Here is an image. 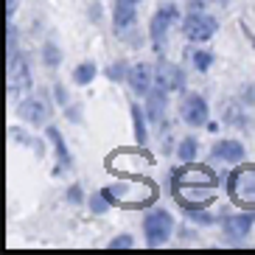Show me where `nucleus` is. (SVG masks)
<instances>
[{"instance_id": "nucleus-26", "label": "nucleus", "mask_w": 255, "mask_h": 255, "mask_svg": "<svg viewBox=\"0 0 255 255\" xmlns=\"http://www.w3.org/2000/svg\"><path fill=\"white\" fill-rule=\"evenodd\" d=\"M53 93H56V101H62V104H65V98H68V93L62 90V84H56V87H53Z\"/></svg>"}, {"instance_id": "nucleus-16", "label": "nucleus", "mask_w": 255, "mask_h": 255, "mask_svg": "<svg viewBox=\"0 0 255 255\" xmlns=\"http://www.w3.org/2000/svg\"><path fill=\"white\" fill-rule=\"evenodd\" d=\"M45 135H48V140H53V146H56V157H59V163L68 168L70 165V151H68V146H65V137L59 135V129L45 127Z\"/></svg>"}, {"instance_id": "nucleus-5", "label": "nucleus", "mask_w": 255, "mask_h": 255, "mask_svg": "<svg viewBox=\"0 0 255 255\" xmlns=\"http://www.w3.org/2000/svg\"><path fill=\"white\" fill-rule=\"evenodd\" d=\"M137 23V0H115L113 8V28L124 42H129V31H135Z\"/></svg>"}, {"instance_id": "nucleus-17", "label": "nucleus", "mask_w": 255, "mask_h": 255, "mask_svg": "<svg viewBox=\"0 0 255 255\" xmlns=\"http://www.w3.org/2000/svg\"><path fill=\"white\" fill-rule=\"evenodd\" d=\"M196 149H199L196 137L188 135V137H182L180 146H177V157H180L182 163H194V160H196Z\"/></svg>"}, {"instance_id": "nucleus-11", "label": "nucleus", "mask_w": 255, "mask_h": 255, "mask_svg": "<svg viewBox=\"0 0 255 255\" xmlns=\"http://www.w3.org/2000/svg\"><path fill=\"white\" fill-rule=\"evenodd\" d=\"M154 87H160V90H165V93L182 90V87H185V73H182V68L171 65V62L154 65Z\"/></svg>"}, {"instance_id": "nucleus-28", "label": "nucleus", "mask_w": 255, "mask_h": 255, "mask_svg": "<svg viewBox=\"0 0 255 255\" xmlns=\"http://www.w3.org/2000/svg\"><path fill=\"white\" fill-rule=\"evenodd\" d=\"M213 3H222V6H225V3H227V0H213Z\"/></svg>"}, {"instance_id": "nucleus-4", "label": "nucleus", "mask_w": 255, "mask_h": 255, "mask_svg": "<svg viewBox=\"0 0 255 255\" xmlns=\"http://www.w3.org/2000/svg\"><path fill=\"white\" fill-rule=\"evenodd\" d=\"M216 31H219V20L213 14H205V11H191L182 23V34L191 42H208Z\"/></svg>"}, {"instance_id": "nucleus-13", "label": "nucleus", "mask_w": 255, "mask_h": 255, "mask_svg": "<svg viewBox=\"0 0 255 255\" xmlns=\"http://www.w3.org/2000/svg\"><path fill=\"white\" fill-rule=\"evenodd\" d=\"M127 82L132 84V90H135L137 96H149V90L154 87V68L146 65V62H137V65L129 68Z\"/></svg>"}, {"instance_id": "nucleus-27", "label": "nucleus", "mask_w": 255, "mask_h": 255, "mask_svg": "<svg viewBox=\"0 0 255 255\" xmlns=\"http://www.w3.org/2000/svg\"><path fill=\"white\" fill-rule=\"evenodd\" d=\"M14 14V0H6V17Z\"/></svg>"}, {"instance_id": "nucleus-14", "label": "nucleus", "mask_w": 255, "mask_h": 255, "mask_svg": "<svg viewBox=\"0 0 255 255\" xmlns=\"http://www.w3.org/2000/svg\"><path fill=\"white\" fill-rule=\"evenodd\" d=\"M213 157H219L222 163H241L244 160V146L239 140H219L213 146Z\"/></svg>"}, {"instance_id": "nucleus-6", "label": "nucleus", "mask_w": 255, "mask_h": 255, "mask_svg": "<svg viewBox=\"0 0 255 255\" xmlns=\"http://www.w3.org/2000/svg\"><path fill=\"white\" fill-rule=\"evenodd\" d=\"M101 194L110 199V202H121V205H129V194H132V185H127V182H121V185H110L104 188ZM157 199V185L154 182H146L143 185V196H137V199H132V208H137V205H146V202H154Z\"/></svg>"}, {"instance_id": "nucleus-22", "label": "nucleus", "mask_w": 255, "mask_h": 255, "mask_svg": "<svg viewBox=\"0 0 255 255\" xmlns=\"http://www.w3.org/2000/svg\"><path fill=\"white\" fill-rule=\"evenodd\" d=\"M129 76V65L127 62H113L110 68H107V79H113V82H124Z\"/></svg>"}, {"instance_id": "nucleus-10", "label": "nucleus", "mask_w": 255, "mask_h": 255, "mask_svg": "<svg viewBox=\"0 0 255 255\" xmlns=\"http://www.w3.org/2000/svg\"><path fill=\"white\" fill-rule=\"evenodd\" d=\"M6 70H8V93H25V90H31V70H28V65H25L23 56H17V53L11 51V53H8Z\"/></svg>"}, {"instance_id": "nucleus-19", "label": "nucleus", "mask_w": 255, "mask_h": 255, "mask_svg": "<svg viewBox=\"0 0 255 255\" xmlns=\"http://www.w3.org/2000/svg\"><path fill=\"white\" fill-rule=\"evenodd\" d=\"M93 79H96V65H93V62H82V65H79V68L73 70V82L76 84H90Z\"/></svg>"}, {"instance_id": "nucleus-20", "label": "nucleus", "mask_w": 255, "mask_h": 255, "mask_svg": "<svg viewBox=\"0 0 255 255\" xmlns=\"http://www.w3.org/2000/svg\"><path fill=\"white\" fill-rule=\"evenodd\" d=\"M42 62H45L48 68H56V65L62 62V53L53 42H45V48H42Z\"/></svg>"}, {"instance_id": "nucleus-23", "label": "nucleus", "mask_w": 255, "mask_h": 255, "mask_svg": "<svg viewBox=\"0 0 255 255\" xmlns=\"http://www.w3.org/2000/svg\"><path fill=\"white\" fill-rule=\"evenodd\" d=\"M107 208H110V199H107L101 191H98L96 196H90V210H93V213H104Z\"/></svg>"}, {"instance_id": "nucleus-15", "label": "nucleus", "mask_w": 255, "mask_h": 255, "mask_svg": "<svg viewBox=\"0 0 255 255\" xmlns=\"http://www.w3.org/2000/svg\"><path fill=\"white\" fill-rule=\"evenodd\" d=\"M146 98H149V104H146V115H149L151 124H157V121L165 115V101H168V93L160 90V87H151Z\"/></svg>"}, {"instance_id": "nucleus-12", "label": "nucleus", "mask_w": 255, "mask_h": 255, "mask_svg": "<svg viewBox=\"0 0 255 255\" xmlns=\"http://www.w3.org/2000/svg\"><path fill=\"white\" fill-rule=\"evenodd\" d=\"M20 118H25L28 124L39 127V124H48L51 118V104H48L45 96H31L20 104Z\"/></svg>"}, {"instance_id": "nucleus-9", "label": "nucleus", "mask_w": 255, "mask_h": 255, "mask_svg": "<svg viewBox=\"0 0 255 255\" xmlns=\"http://www.w3.org/2000/svg\"><path fill=\"white\" fill-rule=\"evenodd\" d=\"M177 17H180V11H177V6L174 3H163V6L151 14V23H149V34H151V42L154 45H163L165 34H168V28H171L174 23H177Z\"/></svg>"}, {"instance_id": "nucleus-1", "label": "nucleus", "mask_w": 255, "mask_h": 255, "mask_svg": "<svg viewBox=\"0 0 255 255\" xmlns=\"http://www.w3.org/2000/svg\"><path fill=\"white\" fill-rule=\"evenodd\" d=\"M216 182L219 177H213L208 168H194L191 163H185V168H180V171H171V191L185 210L205 208L213 199Z\"/></svg>"}, {"instance_id": "nucleus-18", "label": "nucleus", "mask_w": 255, "mask_h": 255, "mask_svg": "<svg viewBox=\"0 0 255 255\" xmlns=\"http://www.w3.org/2000/svg\"><path fill=\"white\" fill-rule=\"evenodd\" d=\"M129 115H132V121H135V140L143 146L146 137H149L146 135V118H143V110L137 104H129Z\"/></svg>"}, {"instance_id": "nucleus-3", "label": "nucleus", "mask_w": 255, "mask_h": 255, "mask_svg": "<svg viewBox=\"0 0 255 255\" xmlns=\"http://www.w3.org/2000/svg\"><path fill=\"white\" fill-rule=\"evenodd\" d=\"M174 230V219L168 210H151L149 216L143 219V233L149 239V247H160L165 241L171 239Z\"/></svg>"}, {"instance_id": "nucleus-7", "label": "nucleus", "mask_w": 255, "mask_h": 255, "mask_svg": "<svg viewBox=\"0 0 255 255\" xmlns=\"http://www.w3.org/2000/svg\"><path fill=\"white\" fill-rule=\"evenodd\" d=\"M208 115H210V107L199 93H188L185 98L180 101V118L185 121L188 127H202L208 124Z\"/></svg>"}, {"instance_id": "nucleus-8", "label": "nucleus", "mask_w": 255, "mask_h": 255, "mask_svg": "<svg viewBox=\"0 0 255 255\" xmlns=\"http://www.w3.org/2000/svg\"><path fill=\"white\" fill-rule=\"evenodd\" d=\"M255 225V208L253 210H241V213H233L222 222V230H225V239L230 244H241L247 239V233L253 230Z\"/></svg>"}, {"instance_id": "nucleus-25", "label": "nucleus", "mask_w": 255, "mask_h": 255, "mask_svg": "<svg viewBox=\"0 0 255 255\" xmlns=\"http://www.w3.org/2000/svg\"><path fill=\"white\" fill-rule=\"evenodd\" d=\"M68 199H70L73 205H79V202H82V188H79V185H73V188L68 191Z\"/></svg>"}, {"instance_id": "nucleus-24", "label": "nucleus", "mask_w": 255, "mask_h": 255, "mask_svg": "<svg viewBox=\"0 0 255 255\" xmlns=\"http://www.w3.org/2000/svg\"><path fill=\"white\" fill-rule=\"evenodd\" d=\"M132 244H135V239L124 233V236H115V239L110 241V250H132Z\"/></svg>"}, {"instance_id": "nucleus-21", "label": "nucleus", "mask_w": 255, "mask_h": 255, "mask_svg": "<svg viewBox=\"0 0 255 255\" xmlns=\"http://www.w3.org/2000/svg\"><path fill=\"white\" fill-rule=\"evenodd\" d=\"M191 62H194V68L199 70V73H205V70H210V65H213V53L210 51H196L194 56H191Z\"/></svg>"}, {"instance_id": "nucleus-2", "label": "nucleus", "mask_w": 255, "mask_h": 255, "mask_svg": "<svg viewBox=\"0 0 255 255\" xmlns=\"http://www.w3.org/2000/svg\"><path fill=\"white\" fill-rule=\"evenodd\" d=\"M227 191L236 205L255 208V165H244L239 171H233L227 180Z\"/></svg>"}]
</instances>
